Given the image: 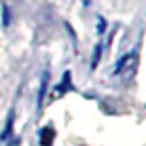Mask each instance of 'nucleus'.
<instances>
[{
	"label": "nucleus",
	"instance_id": "20e7f679",
	"mask_svg": "<svg viewBox=\"0 0 146 146\" xmlns=\"http://www.w3.org/2000/svg\"><path fill=\"white\" fill-rule=\"evenodd\" d=\"M52 138H54L52 126H44V128L40 130V144H42V146H50V144H52Z\"/></svg>",
	"mask_w": 146,
	"mask_h": 146
},
{
	"label": "nucleus",
	"instance_id": "f257e3e1",
	"mask_svg": "<svg viewBox=\"0 0 146 146\" xmlns=\"http://www.w3.org/2000/svg\"><path fill=\"white\" fill-rule=\"evenodd\" d=\"M70 90H74V86H72V74H70V70H66V72L62 74L60 84L54 86V94H56V96H62V94H66V92H70Z\"/></svg>",
	"mask_w": 146,
	"mask_h": 146
},
{
	"label": "nucleus",
	"instance_id": "f03ea898",
	"mask_svg": "<svg viewBox=\"0 0 146 146\" xmlns=\"http://www.w3.org/2000/svg\"><path fill=\"white\" fill-rule=\"evenodd\" d=\"M48 70L42 74V78H40V88H38V98H36V106H38V110L42 108V102H44V96H46V90H48Z\"/></svg>",
	"mask_w": 146,
	"mask_h": 146
},
{
	"label": "nucleus",
	"instance_id": "423d86ee",
	"mask_svg": "<svg viewBox=\"0 0 146 146\" xmlns=\"http://www.w3.org/2000/svg\"><path fill=\"white\" fill-rule=\"evenodd\" d=\"M100 56H102V44L98 42V44L94 46V52H92V60H90V68H92V70H96V68H98Z\"/></svg>",
	"mask_w": 146,
	"mask_h": 146
},
{
	"label": "nucleus",
	"instance_id": "7ed1b4c3",
	"mask_svg": "<svg viewBox=\"0 0 146 146\" xmlns=\"http://www.w3.org/2000/svg\"><path fill=\"white\" fill-rule=\"evenodd\" d=\"M12 128H14V112H8V118H6L4 130H2V134H0V142H6V140L12 136Z\"/></svg>",
	"mask_w": 146,
	"mask_h": 146
},
{
	"label": "nucleus",
	"instance_id": "6e6552de",
	"mask_svg": "<svg viewBox=\"0 0 146 146\" xmlns=\"http://www.w3.org/2000/svg\"><path fill=\"white\" fill-rule=\"evenodd\" d=\"M96 32H98V34H104V32H106V20H104L102 16L96 18Z\"/></svg>",
	"mask_w": 146,
	"mask_h": 146
},
{
	"label": "nucleus",
	"instance_id": "39448f33",
	"mask_svg": "<svg viewBox=\"0 0 146 146\" xmlns=\"http://www.w3.org/2000/svg\"><path fill=\"white\" fill-rule=\"evenodd\" d=\"M132 60H134V54H132V52H130V54H124V56L116 62V66L112 68V74H120V72H122V68H124L128 62H132Z\"/></svg>",
	"mask_w": 146,
	"mask_h": 146
},
{
	"label": "nucleus",
	"instance_id": "0eeeda50",
	"mask_svg": "<svg viewBox=\"0 0 146 146\" xmlns=\"http://www.w3.org/2000/svg\"><path fill=\"white\" fill-rule=\"evenodd\" d=\"M8 24H10V8L6 4H2V26L6 28Z\"/></svg>",
	"mask_w": 146,
	"mask_h": 146
},
{
	"label": "nucleus",
	"instance_id": "1a4fd4ad",
	"mask_svg": "<svg viewBox=\"0 0 146 146\" xmlns=\"http://www.w3.org/2000/svg\"><path fill=\"white\" fill-rule=\"evenodd\" d=\"M90 2H92V0H82V4H84V6H88Z\"/></svg>",
	"mask_w": 146,
	"mask_h": 146
}]
</instances>
